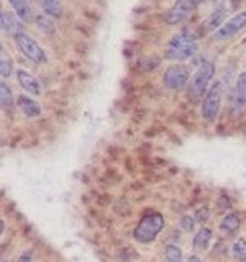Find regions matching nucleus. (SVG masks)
<instances>
[{
  "label": "nucleus",
  "instance_id": "nucleus-11",
  "mask_svg": "<svg viewBox=\"0 0 246 262\" xmlns=\"http://www.w3.org/2000/svg\"><path fill=\"white\" fill-rule=\"evenodd\" d=\"M225 16H227V12L223 10V8H217V10H213L212 13H209V16L202 21L200 25V28L203 33H215L221 25H223L227 20H225Z\"/></svg>",
  "mask_w": 246,
  "mask_h": 262
},
{
  "label": "nucleus",
  "instance_id": "nucleus-3",
  "mask_svg": "<svg viewBox=\"0 0 246 262\" xmlns=\"http://www.w3.org/2000/svg\"><path fill=\"white\" fill-rule=\"evenodd\" d=\"M215 76V64L212 61H203L192 74L189 82V94L194 97H203L212 87V79Z\"/></svg>",
  "mask_w": 246,
  "mask_h": 262
},
{
  "label": "nucleus",
  "instance_id": "nucleus-17",
  "mask_svg": "<svg viewBox=\"0 0 246 262\" xmlns=\"http://www.w3.org/2000/svg\"><path fill=\"white\" fill-rule=\"evenodd\" d=\"M0 103H2V108L7 112L13 108V95L5 80H2V84H0Z\"/></svg>",
  "mask_w": 246,
  "mask_h": 262
},
{
  "label": "nucleus",
  "instance_id": "nucleus-8",
  "mask_svg": "<svg viewBox=\"0 0 246 262\" xmlns=\"http://www.w3.org/2000/svg\"><path fill=\"white\" fill-rule=\"evenodd\" d=\"M197 7H199V2H194V0H180V2H176L164 13V21L168 25L182 23L197 10Z\"/></svg>",
  "mask_w": 246,
  "mask_h": 262
},
{
  "label": "nucleus",
  "instance_id": "nucleus-10",
  "mask_svg": "<svg viewBox=\"0 0 246 262\" xmlns=\"http://www.w3.org/2000/svg\"><path fill=\"white\" fill-rule=\"evenodd\" d=\"M0 25H2L4 33L10 35L12 38H15L16 35H20V33H25L22 20L12 12H5L4 10L2 13H0Z\"/></svg>",
  "mask_w": 246,
  "mask_h": 262
},
{
  "label": "nucleus",
  "instance_id": "nucleus-15",
  "mask_svg": "<svg viewBox=\"0 0 246 262\" xmlns=\"http://www.w3.org/2000/svg\"><path fill=\"white\" fill-rule=\"evenodd\" d=\"M10 7L15 10L13 13L22 21H35L36 15H33V8L28 2H23V0H20V2H10Z\"/></svg>",
  "mask_w": 246,
  "mask_h": 262
},
{
  "label": "nucleus",
  "instance_id": "nucleus-22",
  "mask_svg": "<svg viewBox=\"0 0 246 262\" xmlns=\"http://www.w3.org/2000/svg\"><path fill=\"white\" fill-rule=\"evenodd\" d=\"M12 71H13L12 59H10V56L5 53V49L2 48V54H0V74H2L4 79H8Z\"/></svg>",
  "mask_w": 246,
  "mask_h": 262
},
{
  "label": "nucleus",
  "instance_id": "nucleus-1",
  "mask_svg": "<svg viewBox=\"0 0 246 262\" xmlns=\"http://www.w3.org/2000/svg\"><path fill=\"white\" fill-rule=\"evenodd\" d=\"M197 53V36L192 31L182 30L169 39L166 49V57L171 61L182 62Z\"/></svg>",
  "mask_w": 246,
  "mask_h": 262
},
{
  "label": "nucleus",
  "instance_id": "nucleus-6",
  "mask_svg": "<svg viewBox=\"0 0 246 262\" xmlns=\"http://www.w3.org/2000/svg\"><path fill=\"white\" fill-rule=\"evenodd\" d=\"M246 30V10L241 12H236L233 16L221 25V27L213 33L212 39L213 41H227V39H232L233 36H236L238 33Z\"/></svg>",
  "mask_w": 246,
  "mask_h": 262
},
{
  "label": "nucleus",
  "instance_id": "nucleus-4",
  "mask_svg": "<svg viewBox=\"0 0 246 262\" xmlns=\"http://www.w3.org/2000/svg\"><path fill=\"white\" fill-rule=\"evenodd\" d=\"M221 98H223V87H221L220 82H213L209 92L205 94L200 106V115L205 121H213L218 117L221 108Z\"/></svg>",
  "mask_w": 246,
  "mask_h": 262
},
{
  "label": "nucleus",
  "instance_id": "nucleus-18",
  "mask_svg": "<svg viewBox=\"0 0 246 262\" xmlns=\"http://www.w3.org/2000/svg\"><path fill=\"white\" fill-rule=\"evenodd\" d=\"M35 25L38 27V30L43 31V33H53L54 31V23L51 20V16H48L46 13H38L35 16Z\"/></svg>",
  "mask_w": 246,
  "mask_h": 262
},
{
  "label": "nucleus",
  "instance_id": "nucleus-7",
  "mask_svg": "<svg viewBox=\"0 0 246 262\" xmlns=\"http://www.w3.org/2000/svg\"><path fill=\"white\" fill-rule=\"evenodd\" d=\"M13 39H15V43H16V46H18L20 51L25 54V57H28L31 62L43 64L48 61L45 49L41 48L30 35H27V33H20V35H16Z\"/></svg>",
  "mask_w": 246,
  "mask_h": 262
},
{
  "label": "nucleus",
  "instance_id": "nucleus-12",
  "mask_svg": "<svg viewBox=\"0 0 246 262\" xmlns=\"http://www.w3.org/2000/svg\"><path fill=\"white\" fill-rule=\"evenodd\" d=\"M16 105H18V108L23 112V115H27L28 118H38L41 115L39 103L27 95H18V98H16Z\"/></svg>",
  "mask_w": 246,
  "mask_h": 262
},
{
  "label": "nucleus",
  "instance_id": "nucleus-19",
  "mask_svg": "<svg viewBox=\"0 0 246 262\" xmlns=\"http://www.w3.org/2000/svg\"><path fill=\"white\" fill-rule=\"evenodd\" d=\"M39 7L43 8V13L48 16H61L63 5L59 2H53V0H46V2H39Z\"/></svg>",
  "mask_w": 246,
  "mask_h": 262
},
{
  "label": "nucleus",
  "instance_id": "nucleus-14",
  "mask_svg": "<svg viewBox=\"0 0 246 262\" xmlns=\"http://www.w3.org/2000/svg\"><path fill=\"white\" fill-rule=\"evenodd\" d=\"M212 229L210 228H200L197 234L194 236V241H192V246L195 251H205L209 249V246L212 243Z\"/></svg>",
  "mask_w": 246,
  "mask_h": 262
},
{
  "label": "nucleus",
  "instance_id": "nucleus-26",
  "mask_svg": "<svg viewBox=\"0 0 246 262\" xmlns=\"http://www.w3.org/2000/svg\"><path fill=\"white\" fill-rule=\"evenodd\" d=\"M187 262H200V259L197 257V256H191V257L187 259Z\"/></svg>",
  "mask_w": 246,
  "mask_h": 262
},
{
  "label": "nucleus",
  "instance_id": "nucleus-21",
  "mask_svg": "<svg viewBox=\"0 0 246 262\" xmlns=\"http://www.w3.org/2000/svg\"><path fill=\"white\" fill-rule=\"evenodd\" d=\"M232 254L238 262H246V239L244 237H240V239L235 241L233 248H232Z\"/></svg>",
  "mask_w": 246,
  "mask_h": 262
},
{
  "label": "nucleus",
  "instance_id": "nucleus-2",
  "mask_svg": "<svg viewBox=\"0 0 246 262\" xmlns=\"http://www.w3.org/2000/svg\"><path fill=\"white\" fill-rule=\"evenodd\" d=\"M162 228H164V216L159 211H151L139 220L138 226L133 231V236L138 243L148 244L153 243L158 237V234L162 231Z\"/></svg>",
  "mask_w": 246,
  "mask_h": 262
},
{
  "label": "nucleus",
  "instance_id": "nucleus-16",
  "mask_svg": "<svg viewBox=\"0 0 246 262\" xmlns=\"http://www.w3.org/2000/svg\"><path fill=\"white\" fill-rule=\"evenodd\" d=\"M240 216L236 215V213H228V215L221 220V223H220V229L221 231H225V233H235L238 228H240Z\"/></svg>",
  "mask_w": 246,
  "mask_h": 262
},
{
  "label": "nucleus",
  "instance_id": "nucleus-20",
  "mask_svg": "<svg viewBox=\"0 0 246 262\" xmlns=\"http://www.w3.org/2000/svg\"><path fill=\"white\" fill-rule=\"evenodd\" d=\"M164 257L168 262H182V249L176 244H169L164 248Z\"/></svg>",
  "mask_w": 246,
  "mask_h": 262
},
{
  "label": "nucleus",
  "instance_id": "nucleus-25",
  "mask_svg": "<svg viewBox=\"0 0 246 262\" xmlns=\"http://www.w3.org/2000/svg\"><path fill=\"white\" fill-rule=\"evenodd\" d=\"M16 262H33V254L30 252V251H27V252H23L22 256L16 259Z\"/></svg>",
  "mask_w": 246,
  "mask_h": 262
},
{
  "label": "nucleus",
  "instance_id": "nucleus-23",
  "mask_svg": "<svg viewBox=\"0 0 246 262\" xmlns=\"http://www.w3.org/2000/svg\"><path fill=\"white\" fill-rule=\"evenodd\" d=\"M180 228L187 233H192L194 228H195V218L191 215H184L182 218H180Z\"/></svg>",
  "mask_w": 246,
  "mask_h": 262
},
{
  "label": "nucleus",
  "instance_id": "nucleus-9",
  "mask_svg": "<svg viewBox=\"0 0 246 262\" xmlns=\"http://www.w3.org/2000/svg\"><path fill=\"white\" fill-rule=\"evenodd\" d=\"M16 82H18V85L23 90H27V92H30L33 95L43 94V85H41V82L35 76H33V74L27 72L25 69L16 71Z\"/></svg>",
  "mask_w": 246,
  "mask_h": 262
},
{
  "label": "nucleus",
  "instance_id": "nucleus-5",
  "mask_svg": "<svg viewBox=\"0 0 246 262\" xmlns=\"http://www.w3.org/2000/svg\"><path fill=\"white\" fill-rule=\"evenodd\" d=\"M191 77H192V74H191V69H189V66L182 62H174L164 71L162 84L164 87H168L171 90H180L191 82Z\"/></svg>",
  "mask_w": 246,
  "mask_h": 262
},
{
  "label": "nucleus",
  "instance_id": "nucleus-24",
  "mask_svg": "<svg viewBox=\"0 0 246 262\" xmlns=\"http://www.w3.org/2000/svg\"><path fill=\"white\" fill-rule=\"evenodd\" d=\"M209 216H210L209 208H199L195 211V221H199V223H205V221L209 220Z\"/></svg>",
  "mask_w": 246,
  "mask_h": 262
},
{
  "label": "nucleus",
  "instance_id": "nucleus-13",
  "mask_svg": "<svg viewBox=\"0 0 246 262\" xmlns=\"http://www.w3.org/2000/svg\"><path fill=\"white\" fill-rule=\"evenodd\" d=\"M235 106L236 108H244L246 106V71L238 76L235 85Z\"/></svg>",
  "mask_w": 246,
  "mask_h": 262
}]
</instances>
